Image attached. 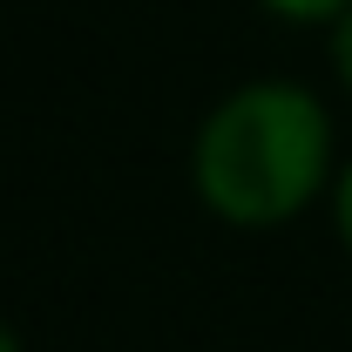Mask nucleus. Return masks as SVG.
<instances>
[{
  "instance_id": "obj_2",
  "label": "nucleus",
  "mask_w": 352,
  "mask_h": 352,
  "mask_svg": "<svg viewBox=\"0 0 352 352\" xmlns=\"http://www.w3.org/2000/svg\"><path fill=\"white\" fill-rule=\"evenodd\" d=\"M264 7H271V14H285V21H339V14H346L352 0H264Z\"/></svg>"
},
{
  "instance_id": "obj_5",
  "label": "nucleus",
  "mask_w": 352,
  "mask_h": 352,
  "mask_svg": "<svg viewBox=\"0 0 352 352\" xmlns=\"http://www.w3.org/2000/svg\"><path fill=\"white\" fill-rule=\"evenodd\" d=\"M0 352H21V339H14V325H0Z\"/></svg>"
},
{
  "instance_id": "obj_4",
  "label": "nucleus",
  "mask_w": 352,
  "mask_h": 352,
  "mask_svg": "<svg viewBox=\"0 0 352 352\" xmlns=\"http://www.w3.org/2000/svg\"><path fill=\"white\" fill-rule=\"evenodd\" d=\"M339 237H346V251H352V163L339 176Z\"/></svg>"
},
{
  "instance_id": "obj_1",
  "label": "nucleus",
  "mask_w": 352,
  "mask_h": 352,
  "mask_svg": "<svg viewBox=\"0 0 352 352\" xmlns=\"http://www.w3.org/2000/svg\"><path fill=\"white\" fill-rule=\"evenodd\" d=\"M332 176V116L298 82H251L197 129V197L223 223H285Z\"/></svg>"
},
{
  "instance_id": "obj_3",
  "label": "nucleus",
  "mask_w": 352,
  "mask_h": 352,
  "mask_svg": "<svg viewBox=\"0 0 352 352\" xmlns=\"http://www.w3.org/2000/svg\"><path fill=\"white\" fill-rule=\"evenodd\" d=\"M332 68H339V82L352 88V7L332 21Z\"/></svg>"
}]
</instances>
